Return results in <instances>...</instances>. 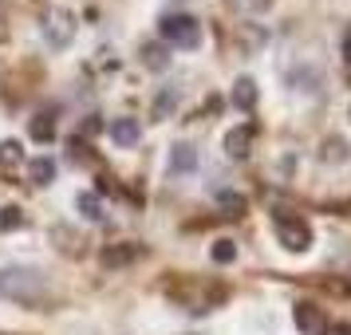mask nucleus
Returning a JSON list of instances; mask_svg holds the SVG:
<instances>
[{
    "label": "nucleus",
    "mask_w": 351,
    "mask_h": 335,
    "mask_svg": "<svg viewBox=\"0 0 351 335\" xmlns=\"http://www.w3.org/2000/svg\"><path fill=\"white\" fill-rule=\"evenodd\" d=\"M44 292H48L44 272L20 269V264L0 269V296H8V300H16V303H36V300H44Z\"/></svg>",
    "instance_id": "nucleus-1"
},
{
    "label": "nucleus",
    "mask_w": 351,
    "mask_h": 335,
    "mask_svg": "<svg viewBox=\"0 0 351 335\" xmlns=\"http://www.w3.org/2000/svg\"><path fill=\"white\" fill-rule=\"evenodd\" d=\"M158 36L166 48H197L202 44V24L190 12H170L158 20Z\"/></svg>",
    "instance_id": "nucleus-2"
},
{
    "label": "nucleus",
    "mask_w": 351,
    "mask_h": 335,
    "mask_svg": "<svg viewBox=\"0 0 351 335\" xmlns=\"http://www.w3.org/2000/svg\"><path fill=\"white\" fill-rule=\"evenodd\" d=\"M272 229H276V240L288 253H308L312 249V225L296 213H272Z\"/></svg>",
    "instance_id": "nucleus-3"
},
{
    "label": "nucleus",
    "mask_w": 351,
    "mask_h": 335,
    "mask_svg": "<svg viewBox=\"0 0 351 335\" xmlns=\"http://www.w3.org/2000/svg\"><path fill=\"white\" fill-rule=\"evenodd\" d=\"M40 36L48 40V48H67L75 40V16L67 12L64 4H51L40 16Z\"/></svg>",
    "instance_id": "nucleus-4"
},
{
    "label": "nucleus",
    "mask_w": 351,
    "mask_h": 335,
    "mask_svg": "<svg viewBox=\"0 0 351 335\" xmlns=\"http://www.w3.org/2000/svg\"><path fill=\"white\" fill-rule=\"evenodd\" d=\"M292 319L300 335H328V312L312 300H296L292 303Z\"/></svg>",
    "instance_id": "nucleus-5"
},
{
    "label": "nucleus",
    "mask_w": 351,
    "mask_h": 335,
    "mask_svg": "<svg viewBox=\"0 0 351 335\" xmlns=\"http://www.w3.org/2000/svg\"><path fill=\"white\" fill-rule=\"evenodd\" d=\"M253 142H256V123H241V127H233L225 134V154L241 162L253 154Z\"/></svg>",
    "instance_id": "nucleus-6"
},
{
    "label": "nucleus",
    "mask_w": 351,
    "mask_h": 335,
    "mask_svg": "<svg viewBox=\"0 0 351 335\" xmlns=\"http://www.w3.org/2000/svg\"><path fill=\"white\" fill-rule=\"evenodd\" d=\"M138 256H143L138 245H107V249L99 253V264H103V269H123V264L138 260Z\"/></svg>",
    "instance_id": "nucleus-7"
},
{
    "label": "nucleus",
    "mask_w": 351,
    "mask_h": 335,
    "mask_svg": "<svg viewBox=\"0 0 351 335\" xmlns=\"http://www.w3.org/2000/svg\"><path fill=\"white\" fill-rule=\"evenodd\" d=\"M138 138H143V127H138V119H114L111 123V142L114 146H123V150H127V146H138Z\"/></svg>",
    "instance_id": "nucleus-8"
},
{
    "label": "nucleus",
    "mask_w": 351,
    "mask_h": 335,
    "mask_svg": "<svg viewBox=\"0 0 351 335\" xmlns=\"http://www.w3.org/2000/svg\"><path fill=\"white\" fill-rule=\"evenodd\" d=\"M256 99H261V91H256V79L241 75V79L233 83V107H237V111H253Z\"/></svg>",
    "instance_id": "nucleus-9"
},
{
    "label": "nucleus",
    "mask_w": 351,
    "mask_h": 335,
    "mask_svg": "<svg viewBox=\"0 0 351 335\" xmlns=\"http://www.w3.org/2000/svg\"><path fill=\"white\" fill-rule=\"evenodd\" d=\"M193 166H197V150L190 142H178L170 150V174H190Z\"/></svg>",
    "instance_id": "nucleus-10"
},
{
    "label": "nucleus",
    "mask_w": 351,
    "mask_h": 335,
    "mask_svg": "<svg viewBox=\"0 0 351 335\" xmlns=\"http://www.w3.org/2000/svg\"><path fill=\"white\" fill-rule=\"evenodd\" d=\"M143 64L150 67V71H166V67H170V48L158 44V40L143 44Z\"/></svg>",
    "instance_id": "nucleus-11"
},
{
    "label": "nucleus",
    "mask_w": 351,
    "mask_h": 335,
    "mask_svg": "<svg viewBox=\"0 0 351 335\" xmlns=\"http://www.w3.org/2000/svg\"><path fill=\"white\" fill-rule=\"evenodd\" d=\"M28 182H32V186H51V182H56V162L51 158H32L28 162Z\"/></svg>",
    "instance_id": "nucleus-12"
},
{
    "label": "nucleus",
    "mask_w": 351,
    "mask_h": 335,
    "mask_svg": "<svg viewBox=\"0 0 351 335\" xmlns=\"http://www.w3.org/2000/svg\"><path fill=\"white\" fill-rule=\"evenodd\" d=\"M217 209H221L225 217H245V209H249V201H245V193L221 190V193H217Z\"/></svg>",
    "instance_id": "nucleus-13"
},
{
    "label": "nucleus",
    "mask_w": 351,
    "mask_h": 335,
    "mask_svg": "<svg viewBox=\"0 0 351 335\" xmlns=\"http://www.w3.org/2000/svg\"><path fill=\"white\" fill-rule=\"evenodd\" d=\"M24 209L20 206H4L0 209V233H16V229H24Z\"/></svg>",
    "instance_id": "nucleus-14"
},
{
    "label": "nucleus",
    "mask_w": 351,
    "mask_h": 335,
    "mask_svg": "<svg viewBox=\"0 0 351 335\" xmlns=\"http://www.w3.org/2000/svg\"><path fill=\"white\" fill-rule=\"evenodd\" d=\"M209 256H213V264H233V260H237V245L229 237H221V240H213Z\"/></svg>",
    "instance_id": "nucleus-15"
},
{
    "label": "nucleus",
    "mask_w": 351,
    "mask_h": 335,
    "mask_svg": "<svg viewBox=\"0 0 351 335\" xmlns=\"http://www.w3.org/2000/svg\"><path fill=\"white\" fill-rule=\"evenodd\" d=\"M75 206H80V213L87 217V221H103V201H99L95 193H80Z\"/></svg>",
    "instance_id": "nucleus-16"
},
{
    "label": "nucleus",
    "mask_w": 351,
    "mask_h": 335,
    "mask_svg": "<svg viewBox=\"0 0 351 335\" xmlns=\"http://www.w3.org/2000/svg\"><path fill=\"white\" fill-rule=\"evenodd\" d=\"M20 162H24L20 142H16V138H4V142H0V166H4V170H12V166H20Z\"/></svg>",
    "instance_id": "nucleus-17"
},
{
    "label": "nucleus",
    "mask_w": 351,
    "mask_h": 335,
    "mask_svg": "<svg viewBox=\"0 0 351 335\" xmlns=\"http://www.w3.org/2000/svg\"><path fill=\"white\" fill-rule=\"evenodd\" d=\"M319 158L324 162H343L348 158V142H343V138H328V142L319 146Z\"/></svg>",
    "instance_id": "nucleus-18"
},
{
    "label": "nucleus",
    "mask_w": 351,
    "mask_h": 335,
    "mask_svg": "<svg viewBox=\"0 0 351 335\" xmlns=\"http://www.w3.org/2000/svg\"><path fill=\"white\" fill-rule=\"evenodd\" d=\"M32 142H51L56 138V127H51V119L48 114H40V119H32Z\"/></svg>",
    "instance_id": "nucleus-19"
},
{
    "label": "nucleus",
    "mask_w": 351,
    "mask_h": 335,
    "mask_svg": "<svg viewBox=\"0 0 351 335\" xmlns=\"http://www.w3.org/2000/svg\"><path fill=\"white\" fill-rule=\"evenodd\" d=\"M174 107H178V91H174V87H166V91L154 99V119H166Z\"/></svg>",
    "instance_id": "nucleus-20"
},
{
    "label": "nucleus",
    "mask_w": 351,
    "mask_h": 335,
    "mask_svg": "<svg viewBox=\"0 0 351 335\" xmlns=\"http://www.w3.org/2000/svg\"><path fill=\"white\" fill-rule=\"evenodd\" d=\"M269 4H272V0H233V8H237V12H265Z\"/></svg>",
    "instance_id": "nucleus-21"
},
{
    "label": "nucleus",
    "mask_w": 351,
    "mask_h": 335,
    "mask_svg": "<svg viewBox=\"0 0 351 335\" xmlns=\"http://www.w3.org/2000/svg\"><path fill=\"white\" fill-rule=\"evenodd\" d=\"M99 130H103V123H99V114H91V119L83 123V134H99Z\"/></svg>",
    "instance_id": "nucleus-22"
},
{
    "label": "nucleus",
    "mask_w": 351,
    "mask_h": 335,
    "mask_svg": "<svg viewBox=\"0 0 351 335\" xmlns=\"http://www.w3.org/2000/svg\"><path fill=\"white\" fill-rule=\"evenodd\" d=\"M343 64L351 67V28H348V32H343Z\"/></svg>",
    "instance_id": "nucleus-23"
},
{
    "label": "nucleus",
    "mask_w": 351,
    "mask_h": 335,
    "mask_svg": "<svg viewBox=\"0 0 351 335\" xmlns=\"http://www.w3.org/2000/svg\"><path fill=\"white\" fill-rule=\"evenodd\" d=\"M348 123H351V107H348Z\"/></svg>",
    "instance_id": "nucleus-24"
},
{
    "label": "nucleus",
    "mask_w": 351,
    "mask_h": 335,
    "mask_svg": "<svg viewBox=\"0 0 351 335\" xmlns=\"http://www.w3.org/2000/svg\"><path fill=\"white\" fill-rule=\"evenodd\" d=\"M0 20H4V8H0Z\"/></svg>",
    "instance_id": "nucleus-25"
}]
</instances>
